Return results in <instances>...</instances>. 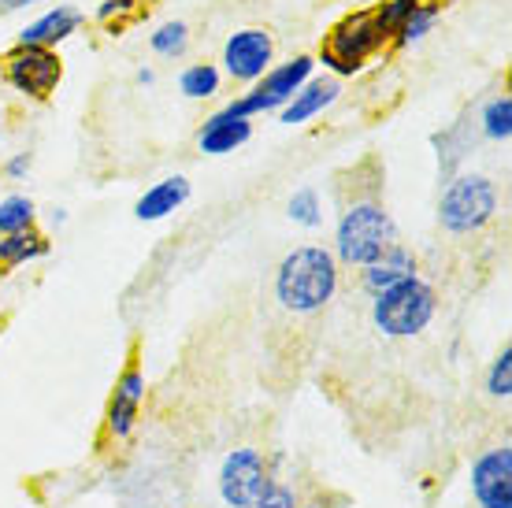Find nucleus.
I'll return each instance as SVG.
<instances>
[{"label": "nucleus", "mask_w": 512, "mask_h": 508, "mask_svg": "<svg viewBox=\"0 0 512 508\" xmlns=\"http://www.w3.org/2000/svg\"><path fill=\"white\" fill-rule=\"evenodd\" d=\"M0 75L4 82L23 93L26 101H52V93L64 82V60L56 49H41V45H19L0 56Z\"/></svg>", "instance_id": "obj_6"}, {"label": "nucleus", "mask_w": 512, "mask_h": 508, "mask_svg": "<svg viewBox=\"0 0 512 508\" xmlns=\"http://www.w3.org/2000/svg\"><path fill=\"white\" fill-rule=\"evenodd\" d=\"M431 145L438 149V175H442V182H449L457 175L464 153H468V138L461 134V127H453L442 130V134H431Z\"/></svg>", "instance_id": "obj_20"}, {"label": "nucleus", "mask_w": 512, "mask_h": 508, "mask_svg": "<svg viewBox=\"0 0 512 508\" xmlns=\"http://www.w3.org/2000/svg\"><path fill=\"white\" fill-rule=\"evenodd\" d=\"M86 23V15L78 12V8H67V4H60V8H52V12H45L41 19H34V23L26 26L23 34H19V45H41V49H56L60 41H67L71 34H78V26Z\"/></svg>", "instance_id": "obj_14"}, {"label": "nucleus", "mask_w": 512, "mask_h": 508, "mask_svg": "<svg viewBox=\"0 0 512 508\" xmlns=\"http://www.w3.org/2000/svg\"><path fill=\"white\" fill-rule=\"evenodd\" d=\"M483 134L490 141H509L512 138V97L501 93L483 108Z\"/></svg>", "instance_id": "obj_24"}, {"label": "nucleus", "mask_w": 512, "mask_h": 508, "mask_svg": "<svg viewBox=\"0 0 512 508\" xmlns=\"http://www.w3.org/2000/svg\"><path fill=\"white\" fill-rule=\"evenodd\" d=\"M26 4H38V0H0V15L19 12V8H26Z\"/></svg>", "instance_id": "obj_29"}, {"label": "nucleus", "mask_w": 512, "mask_h": 508, "mask_svg": "<svg viewBox=\"0 0 512 508\" xmlns=\"http://www.w3.org/2000/svg\"><path fill=\"white\" fill-rule=\"evenodd\" d=\"M52 253V242L38 227L19 230V234H0V275H8L15 267L45 260Z\"/></svg>", "instance_id": "obj_17"}, {"label": "nucleus", "mask_w": 512, "mask_h": 508, "mask_svg": "<svg viewBox=\"0 0 512 508\" xmlns=\"http://www.w3.org/2000/svg\"><path fill=\"white\" fill-rule=\"evenodd\" d=\"M338 290V260L323 245H301L279 264L275 293L290 312H320Z\"/></svg>", "instance_id": "obj_1"}, {"label": "nucleus", "mask_w": 512, "mask_h": 508, "mask_svg": "<svg viewBox=\"0 0 512 508\" xmlns=\"http://www.w3.org/2000/svg\"><path fill=\"white\" fill-rule=\"evenodd\" d=\"M153 4L156 0H104L101 8H97V23H104L119 38L127 26L141 23L145 15L153 12Z\"/></svg>", "instance_id": "obj_18"}, {"label": "nucleus", "mask_w": 512, "mask_h": 508, "mask_svg": "<svg viewBox=\"0 0 512 508\" xmlns=\"http://www.w3.org/2000/svg\"><path fill=\"white\" fill-rule=\"evenodd\" d=\"M498 212V190L487 175H453L442 190L438 223L449 234H475Z\"/></svg>", "instance_id": "obj_5"}, {"label": "nucleus", "mask_w": 512, "mask_h": 508, "mask_svg": "<svg viewBox=\"0 0 512 508\" xmlns=\"http://www.w3.org/2000/svg\"><path fill=\"white\" fill-rule=\"evenodd\" d=\"M290 219H294V223H301V227H320V223H323L320 193L312 190V186H301V190H294V197H290Z\"/></svg>", "instance_id": "obj_25"}, {"label": "nucleus", "mask_w": 512, "mask_h": 508, "mask_svg": "<svg viewBox=\"0 0 512 508\" xmlns=\"http://www.w3.org/2000/svg\"><path fill=\"white\" fill-rule=\"evenodd\" d=\"M312 67H316L312 56H294L290 64L271 67L260 82H253L249 93L234 97L227 108H219V115H227V119H253V115H260V112H282L286 104L294 101L297 89L312 78Z\"/></svg>", "instance_id": "obj_7"}, {"label": "nucleus", "mask_w": 512, "mask_h": 508, "mask_svg": "<svg viewBox=\"0 0 512 508\" xmlns=\"http://www.w3.org/2000/svg\"><path fill=\"white\" fill-rule=\"evenodd\" d=\"M271 490V468L256 449H234L219 468V494L231 508H256Z\"/></svg>", "instance_id": "obj_8"}, {"label": "nucleus", "mask_w": 512, "mask_h": 508, "mask_svg": "<svg viewBox=\"0 0 512 508\" xmlns=\"http://www.w3.org/2000/svg\"><path fill=\"white\" fill-rule=\"evenodd\" d=\"M416 8H420V0H383V4H375V19H379L386 38H394L397 26L405 23Z\"/></svg>", "instance_id": "obj_27"}, {"label": "nucleus", "mask_w": 512, "mask_h": 508, "mask_svg": "<svg viewBox=\"0 0 512 508\" xmlns=\"http://www.w3.org/2000/svg\"><path fill=\"white\" fill-rule=\"evenodd\" d=\"M487 394L490 397H501V401H509L512 397V345H505L498 353V360L490 364L487 371Z\"/></svg>", "instance_id": "obj_26"}, {"label": "nucleus", "mask_w": 512, "mask_h": 508, "mask_svg": "<svg viewBox=\"0 0 512 508\" xmlns=\"http://www.w3.org/2000/svg\"><path fill=\"white\" fill-rule=\"evenodd\" d=\"M297 508H316V505H297Z\"/></svg>", "instance_id": "obj_31"}, {"label": "nucleus", "mask_w": 512, "mask_h": 508, "mask_svg": "<svg viewBox=\"0 0 512 508\" xmlns=\"http://www.w3.org/2000/svg\"><path fill=\"white\" fill-rule=\"evenodd\" d=\"M149 45H153L156 56H164V60H175L186 52L190 45V26L182 23V19H171V23L156 26L153 34H149Z\"/></svg>", "instance_id": "obj_23"}, {"label": "nucleus", "mask_w": 512, "mask_h": 508, "mask_svg": "<svg viewBox=\"0 0 512 508\" xmlns=\"http://www.w3.org/2000/svg\"><path fill=\"white\" fill-rule=\"evenodd\" d=\"M409 279H416V256L401 242H394L375 264L364 267V290L372 293V297L383 290H394V286H401V282Z\"/></svg>", "instance_id": "obj_13"}, {"label": "nucleus", "mask_w": 512, "mask_h": 508, "mask_svg": "<svg viewBox=\"0 0 512 508\" xmlns=\"http://www.w3.org/2000/svg\"><path fill=\"white\" fill-rule=\"evenodd\" d=\"M472 494L479 508H512V449H487L472 464Z\"/></svg>", "instance_id": "obj_11"}, {"label": "nucleus", "mask_w": 512, "mask_h": 508, "mask_svg": "<svg viewBox=\"0 0 512 508\" xmlns=\"http://www.w3.org/2000/svg\"><path fill=\"white\" fill-rule=\"evenodd\" d=\"M38 227V208L26 193H12L0 201V234H19V230Z\"/></svg>", "instance_id": "obj_21"}, {"label": "nucleus", "mask_w": 512, "mask_h": 508, "mask_svg": "<svg viewBox=\"0 0 512 508\" xmlns=\"http://www.w3.org/2000/svg\"><path fill=\"white\" fill-rule=\"evenodd\" d=\"M179 89L182 97L190 101H208L219 93V67L216 64H190L179 75Z\"/></svg>", "instance_id": "obj_22"}, {"label": "nucleus", "mask_w": 512, "mask_h": 508, "mask_svg": "<svg viewBox=\"0 0 512 508\" xmlns=\"http://www.w3.org/2000/svg\"><path fill=\"white\" fill-rule=\"evenodd\" d=\"M397 242L394 216L386 212L379 197H357L353 204H342L338 216V234H334V249L338 260L349 267H368Z\"/></svg>", "instance_id": "obj_3"}, {"label": "nucleus", "mask_w": 512, "mask_h": 508, "mask_svg": "<svg viewBox=\"0 0 512 508\" xmlns=\"http://www.w3.org/2000/svg\"><path fill=\"white\" fill-rule=\"evenodd\" d=\"M138 82H141V86H153V82H156L153 67H141V71H138Z\"/></svg>", "instance_id": "obj_30"}, {"label": "nucleus", "mask_w": 512, "mask_h": 508, "mask_svg": "<svg viewBox=\"0 0 512 508\" xmlns=\"http://www.w3.org/2000/svg\"><path fill=\"white\" fill-rule=\"evenodd\" d=\"M386 49H390V38H386L379 19H375V4H372V8H357V12H346L342 19H334L331 30L323 34L316 60L331 75L349 78L357 75V71H364Z\"/></svg>", "instance_id": "obj_2"}, {"label": "nucleus", "mask_w": 512, "mask_h": 508, "mask_svg": "<svg viewBox=\"0 0 512 508\" xmlns=\"http://www.w3.org/2000/svg\"><path fill=\"white\" fill-rule=\"evenodd\" d=\"M30 164H34V160H30V153H15L12 160L4 164V175H8V178H23L26 171H30Z\"/></svg>", "instance_id": "obj_28"}, {"label": "nucleus", "mask_w": 512, "mask_h": 508, "mask_svg": "<svg viewBox=\"0 0 512 508\" xmlns=\"http://www.w3.org/2000/svg\"><path fill=\"white\" fill-rule=\"evenodd\" d=\"M141 401H145V371H141L138 349H134L123 375L116 379V390L108 397V408H104V434L112 442H127L130 434H134L141 416Z\"/></svg>", "instance_id": "obj_10"}, {"label": "nucleus", "mask_w": 512, "mask_h": 508, "mask_svg": "<svg viewBox=\"0 0 512 508\" xmlns=\"http://www.w3.org/2000/svg\"><path fill=\"white\" fill-rule=\"evenodd\" d=\"M190 178L182 175H171L164 178V182H156V186H149V190L141 193L138 204H134V216L141 219V223H156V219H167L171 212H179L182 204L190 201Z\"/></svg>", "instance_id": "obj_12"}, {"label": "nucleus", "mask_w": 512, "mask_h": 508, "mask_svg": "<svg viewBox=\"0 0 512 508\" xmlns=\"http://www.w3.org/2000/svg\"><path fill=\"white\" fill-rule=\"evenodd\" d=\"M249 138H253V119H227V115L216 112L205 119V127L197 134V145L208 156H227L234 149H242Z\"/></svg>", "instance_id": "obj_15"}, {"label": "nucleus", "mask_w": 512, "mask_h": 508, "mask_svg": "<svg viewBox=\"0 0 512 508\" xmlns=\"http://www.w3.org/2000/svg\"><path fill=\"white\" fill-rule=\"evenodd\" d=\"M438 312V293L423 279H409L394 290L375 293L372 319L386 338H412L420 334Z\"/></svg>", "instance_id": "obj_4"}, {"label": "nucleus", "mask_w": 512, "mask_h": 508, "mask_svg": "<svg viewBox=\"0 0 512 508\" xmlns=\"http://www.w3.org/2000/svg\"><path fill=\"white\" fill-rule=\"evenodd\" d=\"M442 8H446L442 0H420V8H416L405 23L397 26V34L390 38V49H409V45H416V41L435 26V19L442 15Z\"/></svg>", "instance_id": "obj_19"}, {"label": "nucleus", "mask_w": 512, "mask_h": 508, "mask_svg": "<svg viewBox=\"0 0 512 508\" xmlns=\"http://www.w3.org/2000/svg\"><path fill=\"white\" fill-rule=\"evenodd\" d=\"M0 119H4V108H0Z\"/></svg>", "instance_id": "obj_32"}, {"label": "nucleus", "mask_w": 512, "mask_h": 508, "mask_svg": "<svg viewBox=\"0 0 512 508\" xmlns=\"http://www.w3.org/2000/svg\"><path fill=\"white\" fill-rule=\"evenodd\" d=\"M338 82L334 78H308L305 86L294 93V101L282 108V123L286 127H297V123H308L312 115H320L323 108H331L338 101Z\"/></svg>", "instance_id": "obj_16"}, {"label": "nucleus", "mask_w": 512, "mask_h": 508, "mask_svg": "<svg viewBox=\"0 0 512 508\" xmlns=\"http://www.w3.org/2000/svg\"><path fill=\"white\" fill-rule=\"evenodd\" d=\"M271 60H275V38L264 26L234 30L223 45V71L234 82H260L271 71Z\"/></svg>", "instance_id": "obj_9"}]
</instances>
